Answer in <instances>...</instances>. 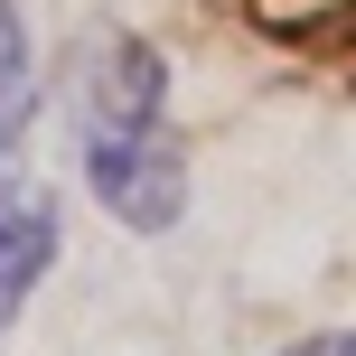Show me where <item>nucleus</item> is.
Listing matches in <instances>:
<instances>
[{
  "label": "nucleus",
  "mask_w": 356,
  "mask_h": 356,
  "mask_svg": "<svg viewBox=\"0 0 356 356\" xmlns=\"http://www.w3.org/2000/svg\"><path fill=\"white\" fill-rule=\"evenodd\" d=\"M47 263H56V197L29 169L0 160V328L29 309V291L47 282Z\"/></svg>",
  "instance_id": "obj_2"
},
{
  "label": "nucleus",
  "mask_w": 356,
  "mask_h": 356,
  "mask_svg": "<svg viewBox=\"0 0 356 356\" xmlns=\"http://www.w3.org/2000/svg\"><path fill=\"white\" fill-rule=\"evenodd\" d=\"M291 356H347V338H309V347H291Z\"/></svg>",
  "instance_id": "obj_4"
},
{
  "label": "nucleus",
  "mask_w": 356,
  "mask_h": 356,
  "mask_svg": "<svg viewBox=\"0 0 356 356\" xmlns=\"http://www.w3.org/2000/svg\"><path fill=\"white\" fill-rule=\"evenodd\" d=\"M75 122H85V178L122 225L169 234L188 207V150L169 141V66L150 38L113 29L94 38L75 75Z\"/></svg>",
  "instance_id": "obj_1"
},
{
  "label": "nucleus",
  "mask_w": 356,
  "mask_h": 356,
  "mask_svg": "<svg viewBox=\"0 0 356 356\" xmlns=\"http://www.w3.org/2000/svg\"><path fill=\"white\" fill-rule=\"evenodd\" d=\"M29 113H38V47H29V29H19V10L0 0V160H10V141L29 131Z\"/></svg>",
  "instance_id": "obj_3"
}]
</instances>
